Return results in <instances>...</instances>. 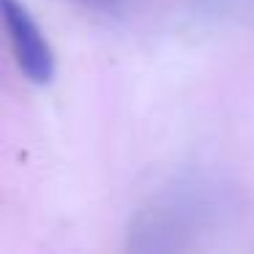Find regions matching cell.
I'll list each match as a JSON object with an SVG mask.
<instances>
[{
    "mask_svg": "<svg viewBox=\"0 0 254 254\" xmlns=\"http://www.w3.org/2000/svg\"><path fill=\"white\" fill-rule=\"evenodd\" d=\"M0 25L8 36L19 71L33 85H50L55 77V52L22 0H0Z\"/></svg>",
    "mask_w": 254,
    "mask_h": 254,
    "instance_id": "6da1fadb",
    "label": "cell"
},
{
    "mask_svg": "<svg viewBox=\"0 0 254 254\" xmlns=\"http://www.w3.org/2000/svg\"><path fill=\"white\" fill-rule=\"evenodd\" d=\"M186 238V205L175 197H161L137 213L128 230L126 254H183Z\"/></svg>",
    "mask_w": 254,
    "mask_h": 254,
    "instance_id": "7a4b0ae2",
    "label": "cell"
},
{
    "mask_svg": "<svg viewBox=\"0 0 254 254\" xmlns=\"http://www.w3.org/2000/svg\"><path fill=\"white\" fill-rule=\"evenodd\" d=\"M74 3H82V6L96 8V11H118L126 0H74Z\"/></svg>",
    "mask_w": 254,
    "mask_h": 254,
    "instance_id": "3957f363",
    "label": "cell"
}]
</instances>
